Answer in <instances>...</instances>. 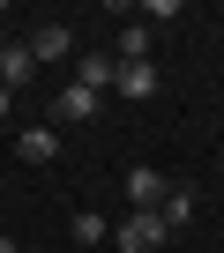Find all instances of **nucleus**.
<instances>
[{"label":"nucleus","instance_id":"obj_1","mask_svg":"<svg viewBox=\"0 0 224 253\" xmlns=\"http://www.w3.org/2000/svg\"><path fill=\"white\" fill-rule=\"evenodd\" d=\"M97 104H105V97H97V89H82V82H60V89H53V119H67V126L97 119Z\"/></svg>","mask_w":224,"mask_h":253},{"label":"nucleus","instance_id":"obj_2","mask_svg":"<svg viewBox=\"0 0 224 253\" xmlns=\"http://www.w3.org/2000/svg\"><path fill=\"white\" fill-rule=\"evenodd\" d=\"M165 246V223H157V209H135L127 223H120V253H157Z\"/></svg>","mask_w":224,"mask_h":253},{"label":"nucleus","instance_id":"obj_3","mask_svg":"<svg viewBox=\"0 0 224 253\" xmlns=\"http://www.w3.org/2000/svg\"><path fill=\"white\" fill-rule=\"evenodd\" d=\"M165 194H172V179H165V171H150V164H135V171H127V201H135V209H165Z\"/></svg>","mask_w":224,"mask_h":253},{"label":"nucleus","instance_id":"obj_4","mask_svg":"<svg viewBox=\"0 0 224 253\" xmlns=\"http://www.w3.org/2000/svg\"><path fill=\"white\" fill-rule=\"evenodd\" d=\"M15 157L23 164H53L60 157V126H23V134H15Z\"/></svg>","mask_w":224,"mask_h":253},{"label":"nucleus","instance_id":"obj_5","mask_svg":"<svg viewBox=\"0 0 224 253\" xmlns=\"http://www.w3.org/2000/svg\"><path fill=\"white\" fill-rule=\"evenodd\" d=\"M112 89H120L127 104H142V97H157V60H135V67H120V75H112Z\"/></svg>","mask_w":224,"mask_h":253},{"label":"nucleus","instance_id":"obj_6","mask_svg":"<svg viewBox=\"0 0 224 253\" xmlns=\"http://www.w3.org/2000/svg\"><path fill=\"white\" fill-rule=\"evenodd\" d=\"M67 52H75V30L67 23H38L30 30V60H67Z\"/></svg>","mask_w":224,"mask_h":253},{"label":"nucleus","instance_id":"obj_7","mask_svg":"<svg viewBox=\"0 0 224 253\" xmlns=\"http://www.w3.org/2000/svg\"><path fill=\"white\" fill-rule=\"evenodd\" d=\"M112 75H120V67H112V52H82L67 82H82V89H97V97H105V89H112Z\"/></svg>","mask_w":224,"mask_h":253},{"label":"nucleus","instance_id":"obj_8","mask_svg":"<svg viewBox=\"0 0 224 253\" xmlns=\"http://www.w3.org/2000/svg\"><path fill=\"white\" fill-rule=\"evenodd\" d=\"M30 75H38L30 45H8V52H0V89H8V97H15V82H30Z\"/></svg>","mask_w":224,"mask_h":253},{"label":"nucleus","instance_id":"obj_9","mask_svg":"<svg viewBox=\"0 0 224 253\" xmlns=\"http://www.w3.org/2000/svg\"><path fill=\"white\" fill-rule=\"evenodd\" d=\"M157 223H165V231H187V223H194V186H172L165 209H157Z\"/></svg>","mask_w":224,"mask_h":253},{"label":"nucleus","instance_id":"obj_10","mask_svg":"<svg viewBox=\"0 0 224 253\" xmlns=\"http://www.w3.org/2000/svg\"><path fill=\"white\" fill-rule=\"evenodd\" d=\"M135 60H150V30H142V23H120V52H112V67H135Z\"/></svg>","mask_w":224,"mask_h":253},{"label":"nucleus","instance_id":"obj_11","mask_svg":"<svg viewBox=\"0 0 224 253\" xmlns=\"http://www.w3.org/2000/svg\"><path fill=\"white\" fill-rule=\"evenodd\" d=\"M67 231H75V246H105V238H112V223H105L97 209H75V223H67Z\"/></svg>","mask_w":224,"mask_h":253},{"label":"nucleus","instance_id":"obj_12","mask_svg":"<svg viewBox=\"0 0 224 253\" xmlns=\"http://www.w3.org/2000/svg\"><path fill=\"white\" fill-rule=\"evenodd\" d=\"M8 112H15V97H8V89H0V119H8Z\"/></svg>","mask_w":224,"mask_h":253},{"label":"nucleus","instance_id":"obj_13","mask_svg":"<svg viewBox=\"0 0 224 253\" xmlns=\"http://www.w3.org/2000/svg\"><path fill=\"white\" fill-rule=\"evenodd\" d=\"M0 52H8V15H0Z\"/></svg>","mask_w":224,"mask_h":253},{"label":"nucleus","instance_id":"obj_14","mask_svg":"<svg viewBox=\"0 0 224 253\" xmlns=\"http://www.w3.org/2000/svg\"><path fill=\"white\" fill-rule=\"evenodd\" d=\"M23 253H45V246H23Z\"/></svg>","mask_w":224,"mask_h":253}]
</instances>
